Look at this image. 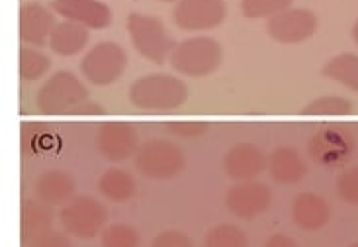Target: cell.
I'll return each mask as SVG.
<instances>
[{
    "instance_id": "ffe728a7",
    "label": "cell",
    "mask_w": 358,
    "mask_h": 247,
    "mask_svg": "<svg viewBox=\"0 0 358 247\" xmlns=\"http://www.w3.org/2000/svg\"><path fill=\"white\" fill-rule=\"evenodd\" d=\"M53 227V210L41 200L26 198L22 204V241L29 246L34 239L51 232Z\"/></svg>"
},
{
    "instance_id": "836d02e7",
    "label": "cell",
    "mask_w": 358,
    "mask_h": 247,
    "mask_svg": "<svg viewBox=\"0 0 358 247\" xmlns=\"http://www.w3.org/2000/svg\"><path fill=\"white\" fill-rule=\"evenodd\" d=\"M75 114H104V106L102 104H96V102H83L77 110H75Z\"/></svg>"
},
{
    "instance_id": "603a6c76",
    "label": "cell",
    "mask_w": 358,
    "mask_h": 247,
    "mask_svg": "<svg viewBox=\"0 0 358 247\" xmlns=\"http://www.w3.org/2000/svg\"><path fill=\"white\" fill-rule=\"evenodd\" d=\"M51 69V59L39 48L24 45L18 51V73L20 79L26 83H34L45 77V73Z\"/></svg>"
},
{
    "instance_id": "8fae6325",
    "label": "cell",
    "mask_w": 358,
    "mask_h": 247,
    "mask_svg": "<svg viewBox=\"0 0 358 247\" xmlns=\"http://www.w3.org/2000/svg\"><path fill=\"white\" fill-rule=\"evenodd\" d=\"M96 148L108 161H126L139 149L137 129L127 122H106L96 132Z\"/></svg>"
},
{
    "instance_id": "484cf974",
    "label": "cell",
    "mask_w": 358,
    "mask_h": 247,
    "mask_svg": "<svg viewBox=\"0 0 358 247\" xmlns=\"http://www.w3.org/2000/svg\"><path fill=\"white\" fill-rule=\"evenodd\" d=\"M203 247H249V237L235 224H217L208 230Z\"/></svg>"
},
{
    "instance_id": "ac0fdd59",
    "label": "cell",
    "mask_w": 358,
    "mask_h": 247,
    "mask_svg": "<svg viewBox=\"0 0 358 247\" xmlns=\"http://www.w3.org/2000/svg\"><path fill=\"white\" fill-rule=\"evenodd\" d=\"M268 173L272 181L280 185H296L308 175V165L298 149L282 146L274 149L268 157Z\"/></svg>"
},
{
    "instance_id": "7c38bea8",
    "label": "cell",
    "mask_w": 358,
    "mask_h": 247,
    "mask_svg": "<svg viewBox=\"0 0 358 247\" xmlns=\"http://www.w3.org/2000/svg\"><path fill=\"white\" fill-rule=\"evenodd\" d=\"M272 202V190L268 185L259 181H247L233 185L225 195V206L233 216L252 220L262 214Z\"/></svg>"
},
{
    "instance_id": "1f68e13d",
    "label": "cell",
    "mask_w": 358,
    "mask_h": 247,
    "mask_svg": "<svg viewBox=\"0 0 358 247\" xmlns=\"http://www.w3.org/2000/svg\"><path fill=\"white\" fill-rule=\"evenodd\" d=\"M28 247H73L71 239L65 234H59V232H48L43 236H39L38 239H34Z\"/></svg>"
},
{
    "instance_id": "30bf717a",
    "label": "cell",
    "mask_w": 358,
    "mask_h": 247,
    "mask_svg": "<svg viewBox=\"0 0 358 247\" xmlns=\"http://www.w3.org/2000/svg\"><path fill=\"white\" fill-rule=\"evenodd\" d=\"M320 20L308 8H288L266 22V31L272 40L286 45H296L310 40L317 31Z\"/></svg>"
},
{
    "instance_id": "5bb4252c",
    "label": "cell",
    "mask_w": 358,
    "mask_h": 247,
    "mask_svg": "<svg viewBox=\"0 0 358 247\" xmlns=\"http://www.w3.org/2000/svg\"><path fill=\"white\" fill-rule=\"evenodd\" d=\"M266 167H268V159L264 155V151L249 141L233 146L223 159V169L227 177L237 183L257 181V177L264 173Z\"/></svg>"
},
{
    "instance_id": "7a4b0ae2",
    "label": "cell",
    "mask_w": 358,
    "mask_h": 247,
    "mask_svg": "<svg viewBox=\"0 0 358 247\" xmlns=\"http://www.w3.org/2000/svg\"><path fill=\"white\" fill-rule=\"evenodd\" d=\"M223 61V50L220 41L210 36H192L186 38L169 57L171 67L184 77L192 79H203L220 69Z\"/></svg>"
},
{
    "instance_id": "4fadbf2b",
    "label": "cell",
    "mask_w": 358,
    "mask_h": 247,
    "mask_svg": "<svg viewBox=\"0 0 358 247\" xmlns=\"http://www.w3.org/2000/svg\"><path fill=\"white\" fill-rule=\"evenodd\" d=\"M51 8L63 20L80 24L88 30H104L112 24V8L102 0H53Z\"/></svg>"
},
{
    "instance_id": "d6986e66",
    "label": "cell",
    "mask_w": 358,
    "mask_h": 247,
    "mask_svg": "<svg viewBox=\"0 0 358 247\" xmlns=\"http://www.w3.org/2000/svg\"><path fill=\"white\" fill-rule=\"evenodd\" d=\"M88 41H90V30L75 24V22L61 20L55 24V28L49 36V48L55 55L61 57H75L78 53L87 50Z\"/></svg>"
},
{
    "instance_id": "d4e9b609",
    "label": "cell",
    "mask_w": 358,
    "mask_h": 247,
    "mask_svg": "<svg viewBox=\"0 0 358 247\" xmlns=\"http://www.w3.org/2000/svg\"><path fill=\"white\" fill-rule=\"evenodd\" d=\"M355 112V102L339 94H327L308 102L301 114L306 116H349Z\"/></svg>"
},
{
    "instance_id": "4dcf8cb0",
    "label": "cell",
    "mask_w": 358,
    "mask_h": 247,
    "mask_svg": "<svg viewBox=\"0 0 358 247\" xmlns=\"http://www.w3.org/2000/svg\"><path fill=\"white\" fill-rule=\"evenodd\" d=\"M151 247H194V244L180 230H165L153 237Z\"/></svg>"
},
{
    "instance_id": "3957f363",
    "label": "cell",
    "mask_w": 358,
    "mask_h": 247,
    "mask_svg": "<svg viewBox=\"0 0 358 247\" xmlns=\"http://www.w3.org/2000/svg\"><path fill=\"white\" fill-rule=\"evenodd\" d=\"M126 30L134 50L155 65H163L176 48L175 38L166 31L163 20L143 12H131L127 16Z\"/></svg>"
},
{
    "instance_id": "4316f807",
    "label": "cell",
    "mask_w": 358,
    "mask_h": 247,
    "mask_svg": "<svg viewBox=\"0 0 358 247\" xmlns=\"http://www.w3.org/2000/svg\"><path fill=\"white\" fill-rule=\"evenodd\" d=\"M294 0H241V14L249 20H271L292 8Z\"/></svg>"
},
{
    "instance_id": "8992f818",
    "label": "cell",
    "mask_w": 358,
    "mask_h": 247,
    "mask_svg": "<svg viewBox=\"0 0 358 247\" xmlns=\"http://www.w3.org/2000/svg\"><path fill=\"white\" fill-rule=\"evenodd\" d=\"M355 148H357L355 134L345 126L331 124L320 128L311 136L308 143V155L320 167L341 169L349 163Z\"/></svg>"
},
{
    "instance_id": "7402d4cb",
    "label": "cell",
    "mask_w": 358,
    "mask_h": 247,
    "mask_svg": "<svg viewBox=\"0 0 358 247\" xmlns=\"http://www.w3.org/2000/svg\"><path fill=\"white\" fill-rule=\"evenodd\" d=\"M321 73L329 80L339 83L341 87L358 92V53L345 51V53L335 55L323 65Z\"/></svg>"
},
{
    "instance_id": "d590c367",
    "label": "cell",
    "mask_w": 358,
    "mask_h": 247,
    "mask_svg": "<svg viewBox=\"0 0 358 247\" xmlns=\"http://www.w3.org/2000/svg\"><path fill=\"white\" fill-rule=\"evenodd\" d=\"M161 2H175L176 4V2H180V0H161Z\"/></svg>"
},
{
    "instance_id": "6da1fadb",
    "label": "cell",
    "mask_w": 358,
    "mask_h": 247,
    "mask_svg": "<svg viewBox=\"0 0 358 247\" xmlns=\"http://www.w3.org/2000/svg\"><path fill=\"white\" fill-rule=\"evenodd\" d=\"M129 102L147 112H173L188 99V87L182 80L166 73L143 75L131 83Z\"/></svg>"
},
{
    "instance_id": "52a82bcc",
    "label": "cell",
    "mask_w": 358,
    "mask_h": 247,
    "mask_svg": "<svg viewBox=\"0 0 358 247\" xmlns=\"http://www.w3.org/2000/svg\"><path fill=\"white\" fill-rule=\"evenodd\" d=\"M186 165L184 151L171 139H151L137 149L136 169L147 178L166 181L180 175Z\"/></svg>"
},
{
    "instance_id": "f546056e",
    "label": "cell",
    "mask_w": 358,
    "mask_h": 247,
    "mask_svg": "<svg viewBox=\"0 0 358 247\" xmlns=\"http://www.w3.org/2000/svg\"><path fill=\"white\" fill-rule=\"evenodd\" d=\"M166 132L175 138L182 139H194L202 138L203 134L210 132V122H169L166 124Z\"/></svg>"
},
{
    "instance_id": "ba28073f",
    "label": "cell",
    "mask_w": 358,
    "mask_h": 247,
    "mask_svg": "<svg viewBox=\"0 0 358 247\" xmlns=\"http://www.w3.org/2000/svg\"><path fill=\"white\" fill-rule=\"evenodd\" d=\"M106 206L90 195L75 197L69 204L63 206L59 214V222L69 236L80 239H92L106 226Z\"/></svg>"
},
{
    "instance_id": "e0dca14e",
    "label": "cell",
    "mask_w": 358,
    "mask_h": 247,
    "mask_svg": "<svg viewBox=\"0 0 358 247\" xmlns=\"http://www.w3.org/2000/svg\"><path fill=\"white\" fill-rule=\"evenodd\" d=\"M75 178L61 169H49L43 171L36 183H34V192L36 197L45 202L49 206H65L75 198Z\"/></svg>"
},
{
    "instance_id": "8d00e7d4",
    "label": "cell",
    "mask_w": 358,
    "mask_h": 247,
    "mask_svg": "<svg viewBox=\"0 0 358 247\" xmlns=\"http://www.w3.org/2000/svg\"><path fill=\"white\" fill-rule=\"evenodd\" d=\"M349 247H358V241H355V244H350Z\"/></svg>"
},
{
    "instance_id": "9a60e30c",
    "label": "cell",
    "mask_w": 358,
    "mask_h": 247,
    "mask_svg": "<svg viewBox=\"0 0 358 247\" xmlns=\"http://www.w3.org/2000/svg\"><path fill=\"white\" fill-rule=\"evenodd\" d=\"M53 12L39 2H26L20 6L18 34L20 40L31 48H41L49 43V36L55 28Z\"/></svg>"
},
{
    "instance_id": "f1b7e54d",
    "label": "cell",
    "mask_w": 358,
    "mask_h": 247,
    "mask_svg": "<svg viewBox=\"0 0 358 247\" xmlns=\"http://www.w3.org/2000/svg\"><path fill=\"white\" fill-rule=\"evenodd\" d=\"M337 192L347 204L358 206V165L343 171L337 177Z\"/></svg>"
},
{
    "instance_id": "d6a6232c",
    "label": "cell",
    "mask_w": 358,
    "mask_h": 247,
    "mask_svg": "<svg viewBox=\"0 0 358 247\" xmlns=\"http://www.w3.org/2000/svg\"><path fill=\"white\" fill-rule=\"evenodd\" d=\"M264 247H300L294 237L286 236V234H274L266 239Z\"/></svg>"
},
{
    "instance_id": "cb8c5ba5",
    "label": "cell",
    "mask_w": 358,
    "mask_h": 247,
    "mask_svg": "<svg viewBox=\"0 0 358 247\" xmlns=\"http://www.w3.org/2000/svg\"><path fill=\"white\" fill-rule=\"evenodd\" d=\"M57 136L43 124L28 122L22 126V151L26 155H39L55 146Z\"/></svg>"
},
{
    "instance_id": "83f0119b",
    "label": "cell",
    "mask_w": 358,
    "mask_h": 247,
    "mask_svg": "<svg viewBox=\"0 0 358 247\" xmlns=\"http://www.w3.org/2000/svg\"><path fill=\"white\" fill-rule=\"evenodd\" d=\"M139 232L126 222L110 224L100 234L102 247H139Z\"/></svg>"
},
{
    "instance_id": "9c48e42d",
    "label": "cell",
    "mask_w": 358,
    "mask_h": 247,
    "mask_svg": "<svg viewBox=\"0 0 358 247\" xmlns=\"http://www.w3.org/2000/svg\"><path fill=\"white\" fill-rule=\"evenodd\" d=\"M227 18L223 0H180L173 8V22L178 30L208 31L222 26Z\"/></svg>"
},
{
    "instance_id": "e575fe53",
    "label": "cell",
    "mask_w": 358,
    "mask_h": 247,
    "mask_svg": "<svg viewBox=\"0 0 358 247\" xmlns=\"http://www.w3.org/2000/svg\"><path fill=\"white\" fill-rule=\"evenodd\" d=\"M352 40H355V43L358 45V20L355 22V26H352Z\"/></svg>"
},
{
    "instance_id": "44dd1931",
    "label": "cell",
    "mask_w": 358,
    "mask_h": 247,
    "mask_svg": "<svg viewBox=\"0 0 358 247\" xmlns=\"http://www.w3.org/2000/svg\"><path fill=\"white\" fill-rule=\"evenodd\" d=\"M100 195L116 204H124L136 195V178L124 169H108L98 178Z\"/></svg>"
},
{
    "instance_id": "2e32d148",
    "label": "cell",
    "mask_w": 358,
    "mask_h": 247,
    "mask_svg": "<svg viewBox=\"0 0 358 247\" xmlns=\"http://www.w3.org/2000/svg\"><path fill=\"white\" fill-rule=\"evenodd\" d=\"M294 224L303 232H317L331 220V206L317 192H300L292 202Z\"/></svg>"
},
{
    "instance_id": "5b68a950",
    "label": "cell",
    "mask_w": 358,
    "mask_h": 247,
    "mask_svg": "<svg viewBox=\"0 0 358 247\" xmlns=\"http://www.w3.org/2000/svg\"><path fill=\"white\" fill-rule=\"evenodd\" d=\"M78 69L88 83L96 87H108L122 79L124 71L127 69V53L116 41H98L85 53L78 63Z\"/></svg>"
},
{
    "instance_id": "277c9868",
    "label": "cell",
    "mask_w": 358,
    "mask_h": 247,
    "mask_svg": "<svg viewBox=\"0 0 358 247\" xmlns=\"http://www.w3.org/2000/svg\"><path fill=\"white\" fill-rule=\"evenodd\" d=\"M88 100V89L71 71H57L38 90L36 104L43 114H75Z\"/></svg>"
}]
</instances>
